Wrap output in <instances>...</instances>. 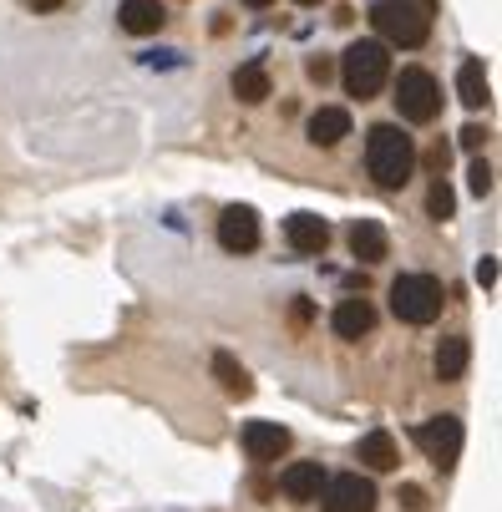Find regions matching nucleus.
I'll return each instance as SVG.
<instances>
[{"mask_svg": "<svg viewBox=\"0 0 502 512\" xmlns=\"http://www.w3.org/2000/svg\"><path fill=\"white\" fill-rule=\"evenodd\" d=\"M396 502H401V507H406V512H421V507H426V492H421V487H411V482H406V487H401V492H396Z\"/></svg>", "mask_w": 502, "mask_h": 512, "instance_id": "bb28decb", "label": "nucleus"}, {"mask_svg": "<svg viewBox=\"0 0 502 512\" xmlns=\"http://www.w3.org/2000/svg\"><path fill=\"white\" fill-rule=\"evenodd\" d=\"M345 244H350V254L361 259V264H381V259L391 254V239H386V229L376 224V218H355L350 234H345Z\"/></svg>", "mask_w": 502, "mask_h": 512, "instance_id": "f8f14e48", "label": "nucleus"}, {"mask_svg": "<svg viewBox=\"0 0 502 512\" xmlns=\"http://www.w3.org/2000/svg\"><path fill=\"white\" fill-rule=\"evenodd\" d=\"M457 97H462V107H472V112L492 102V92H487V71H482L477 56H467V61L457 66Z\"/></svg>", "mask_w": 502, "mask_h": 512, "instance_id": "a211bd4d", "label": "nucleus"}, {"mask_svg": "<svg viewBox=\"0 0 502 512\" xmlns=\"http://www.w3.org/2000/svg\"><path fill=\"white\" fill-rule=\"evenodd\" d=\"M284 244H290L295 254H325L330 224L320 213H290V218H284Z\"/></svg>", "mask_w": 502, "mask_h": 512, "instance_id": "1a4fd4ad", "label": "nucleus"}, {"mask_svg": "<svg viewBox=\"0 0 502 512\" xmlns=\"http://www.w3.org/2000/svg\"><path fill=\"white\" fill-rule=\"evenodd\" d=\"M244 6H249V11H264V6H274V0H244Z\"/></svg>", "mask_w": 502, "mask_h": 512, "instance_id": "c85d7f7f", "label": "nucleus"}, {"mask_svg": "<svg viewBox=\"0 0 502 512\" xmlns=\"http://www.w3.org/2000/svg\"><path fill=\"white\" fill-rule=\"evenodd\" d=\"M467 183H472V193H477V198H487V193H492V168L477 158V163L467 168Z\"/></svg>", "mask_w": 502, "mask_h": 512, "instance_id": "4be33fe9", "label": "nucleus"}, {"mask_svg": "<svg viewBox=\"0 0 502 512\" xmlns=\"http://www.w3.org/2000/svg\"><path fill=\"white\" fill-rule=\"evenodd\" d=\"M259 239H264V229H259V213L249 203H234V208L219 213V244L229 254H254Z\"/></svg>", "mask_w": 502, "mask_h": 512, "instance_id": "6e6552de", "label": "nucleus"}, {"mask_svg": "<svg viewBox=\"0 0 502 512\" xmlns=\"http://www.w3.org/2000/svg\"><path fill=\"white\" fill-rule=\"evenodd\" d=\"M244 452H249V462H279L290 452V431L279 421H249L244 426Z\"/></svg>", "mask_w": 502, "mask_h": 512, "instance_id": "9d476101", "label": "nucleus"}, {"mask_svg": "<svg viewBox=\"0 0 502 512\" xmlns=\"http://www.w3.org/2000/svg\"><path fill=\"white\" fill-rule=\"evenodd\" d=\"M26 6H31V11H61L66 0H26Z\"/></svg>", "mask_w": 502, "mask_h": 512, "instance_id": "cd10ccee", "label": "nucleus"}, {"mask_svg": "<svg viewBox=\"0 0 502 512\" xmlns=\"http://www.w3.org/2000/svg\"><path fill=\"white\" fill-rule=\"evenodd\" d=\"M447 305V289L437 274H396L391 279V315L401 325H432Z\"/></svg>", "mask_w": 502, "mask_h": 512, "instance_id": "20e7f679", "label": "nucleus"}, {"mask_svg": "<svg viewBox=\"0 0 502 512\" xmlns=\"http://www.w3.org/2000/svg\"><path fill=\"white\" fill-rule=\"evenodd\" d=\"M416 168V142L396 127V122H376L366 132V173L381 188H406Z\"/></svg>", "mask_w": 502, "mask_h": 512, "instance_id": "f257e3e1", "label": "nucleus"}, {"mask_svg": "<svg viewBox=\"0 0 502 512\" xmlns=\"http://www.w3.org/2000/svg\"><path fill=\"white\" fill-rule=\"evenodd\" d=\"M213 376H219V386H224L229 396H249V391H254L249 371H244V365H239L229 350H219V355H213Z\"/></svg>", "mask_w": 502, "mask_h": 512, "instance_id": "aec40b11", "label": "nucleus"}, {"mask_svg": "<svg viewBox=\"0 0 502 512\" xmlns=\"http://www.w3.org/2000/svg\"><path fill=\"white\" fill-rule=\"evenodd\" d=\"M457 142H462V148H467V153H477V148H482V142H487V127H477V122H467V127L457 132Z\"/></svg>", "mask_w": 502, "mask_h": 512, "instance_id": "393cba45", "label": "nucleus"}, {"mask_svg": "<svg viewBox=\"0 0 502 512\" xmlns=\"http://www.w3.org/2000/svg\"><path fill=\"white\" fill-rule=\"evenodd\" d=\"M467 360H472L467 335H447V340L437 345V355H432V371H437V381H442V386H452V381H462V376H467Z\"/></svg>", "mask_w": 502, "mask_h": 512, "instance_id": "dca6fc26", "label": "nucleus"}, {"mask_svg": "<svg viewBox=\"0 0 502 512\" xmlns=\"http://www.w3.org/2000/svg\"><path fill=\"white\" fill-rule=\"evenodd\" d=\"M325 487V467L320 462H290L279 472V492L290 497V502H315Z\"/></svg>", "mask_w": 502, "mask_h": 512, "instance_id": "ddd939ff", "label": "nucleus"}, {"mask_svg": "<svg viewBox=\"0 0 502 512\" xmlns=\"http://www.w3.org/2000/svg\"><path fill=\"white\" fill-rule=\"evenodd\" d=\"M229 87H234V97H239V102H249V107H254V102H264V97L274 92V87H269V66H264V61H244V66L234 71V82H229Z\"/></svg>", "mask_w": 502, "mask_h": 512, "instance_id": "6ab92c4d", "label": "nucleus"}, {"mask_svg": "<svg viewBox=\"0 0 502 512\" xmlns=\"http://www.w3.org/2000/svg\"><path fill=\"white\" fill-rule=\"evenodd\" d=\"M421 6H426V11H437V0H421Z\"/></svg>", "mask_w": 502, "mask_h": 512, "instance_id": "c756f323", "label": "nucleus"}, {"mask_svg": "<svg viewBox=\"0 0 502 512\" xmlns=\"http://www.w3.org/2000/svg\"><path fill=\"white\" fill-rule=\"evenodd\" d=\"M295 6H320V0H295Z\"/></svg>", "mask_w": 502, "mask_h": 512, "instance_id": "7c9ffc66", "label": "nucleus"}, {"mask_svg": "<svg viewBox=\"0 0 502 512\" xmlns=\"http://www.w3.org/2000/svg\"><path fill=\"white\" fill-rule=\"evenodd\" d=\"M305 132H310L315 148H335L340 137H350V112L345 107H320V112H310Z\"/></svg>", "mask_w": 502, "mask_h": 512, "instance_id": "f3484780", "label": "nucleus"}, {"mask_svg": "<svg viewBox=\"0 0 502 512\" xmlns=\"http://www.w3.org/2000/svg\"><path fill=\"white\" fill-rule=\"evenodd\" d=\"M477 284H482V289H497V259H492V254L477 259Z\"/></svg>", "mask_w": 502, "mask_h": 512, "instance_id": "a878e982", "label": "nucleus"}, {"mask_svg": "<svg viewBox=\"0 0 502 512\" xmlns=\"http://www.w3.org/2000/svg\"><path fill=\"white\" fill-rule=\"evenodd\" d=\"M117 21H122L127 36H153V31H163L168 11H163V0H122Z\"/></svg>", "mask_w": 502, "mask_h": 512, "instance_id": "2eb2a0df", "label": "nucleus"}, {"mask_svg": "<svg viewBox=\"0 0 502 512\" xmlns=\"http://www.w3.org/2000/svg\"><path fill=\"white\" fill-rule=\"evenodd\" d=\"M325 512H376V482L361 477V472H340V477H325L320 497H315Z\"/></svg>", "mask_w": 502, "mask_h": 512, "instance_id": "0eeeda50", "label": "nucleus"}, {"mask_svg": "<svg viewBox=\"0 0 502 512\" xmlns=\"http://www.w3.org/2000/svg\"><path fill=\"white\" fill-rule=\"evenodd\" d=\"M355 457H361L371 472H396V467H401V447H396V436H391L386 426L366 431L361 447H355Z\"/></svg>", "mask_w": 502, "mask_h": 512, "instance_id": "4468645a", "label": "nucleus"}, {"mask_svg": "<svg viewBox=\"0 0 502 512\" xmlns=\"http://www.w3.org/2000/svg\"><path fill=\"white\" fill-rule=\"evenodd\" d=\"M340 82H345L350 97H361V102L381 97V87L391 82V51H386L381 41H355V46H345V56H340Z\"/></svg>", "mask_w": 502, "mask_h": 512, "instance_id": "7ed1b4c3", "label": "nucleus"}, {"mask_svg": "<svg viewBox=\"0 0 502 512\" xmlns=\"http://www.w3.org/2000/svg\"><path fill=\"white\" fill-rule=\"evenodd\" d=\"M426 213H432L437 224H447V218L457 213V193H452V183H447V178H437L432 188H426Z\"/></svg>", "mask_w": 502, "mask_h": 512, "instance_id": "412c9836", "label": "nucleus"}, {"mask_svg": "<svg viewBox=\"0 0 502 512\" xmlns=\"http://www.w3.org/2000/svg\"><path fill=\"white\" fill-rule=\"evenodd\" d=\"M447 163H452V148H447V142L437 137V142H432V148H426V168H432V173L442 178V173H447Z\"/></svg>", "mask_w": 502, "mask_h": 512, "instance_id": "5701e85b", "label": "nucleus"}, {"mask_svg": "<svg viewBox=\"0 0 502 512\" xmlns=\"http://www.w3.org/2000/svg\"><path fill=\"white\" fill-rule=\"evenodd\" d=\"M330 330L340 335V340H366L371 330H376V305L371 300H340L335 305V315H330Z\"/></svg>", "mask_w": 502, "mask_h": 512, "instance_id": "9b49d317", "label": "nucleus"}, {"mask_svg": "<svg viewBox=\"0 0 502 512\" xmlns=\"http://www.w3.org/2000/svg\"><path fill=\"white\" fill-rule=\"evenodd\" d=\"M396 112H401V122H416V127L442 117V87L426 66H406L396 77Z\"/></svg>", "mask_w": 502, "mask_h": 512, "instance_id": "39448f33", "label": "nucleus"}, {"mask_svg": "<svg viewBox=\"0 0 502 512\" xmlns=\"http://www.w3.org/2000/svg\"><path fill=\"white\" fill-rule=\"evenodd\" d=\"M371 26H376L381 46H401V51H416L432 41V11L421 0H376Z\"/></svg>", "mask_w": 502, "mask_h": 512, "instance_id": "f03ea898", "label": "nucleus"}, {"mask_svg": "<svg viewBox=\"0 0 502 512\" xmlns=\"http://www.w3.org/2000/svg\"><path fill=\"white\" fill-rule=\"evenodd\" d=\"M411 442L426 452V462H437V467L447 472V467H457V457H462L467 431H462L457 416H432V421H421V426L411 431Z\"/></svg>", "mask_w": 502, "mask_h": 512, "instance_id": "423d86ee", "label": "nucleus"}, {"mask_svg": "<svg viewBox=\"0 0 502 512\" xmlns=\"http://www.w3.org/2000/svg\"><path fill=\"white\" fill-rule=\"evenodd\" d=\"M330 71H335V66H330V56H310V61H305V77H310V82H320V87L330 82Z\"/></svg>", "mask_w": 502, "mask_h": 512, "instance_id": "b1692460", "label": "nucleus"}]
</instances>
